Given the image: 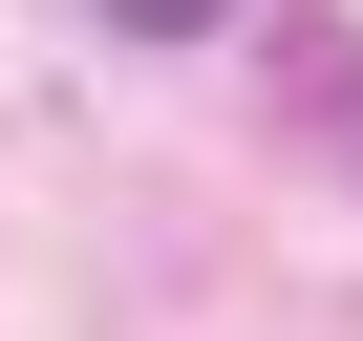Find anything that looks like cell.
<instances>
[{"label":"cell","instance_id":"6da1fadb","mask_svg":"<svg viewBox=\"0 0 363 341\" xmlns=\"http://www.w3.org/2000/svg\"><path fill=\"white\" fill-rule=\"evenodd\" d=\"M107 22H128V43H193V22H235V0H107Z\"/></svg>","mask_w":363,"mask_h":341}]
</instances>
